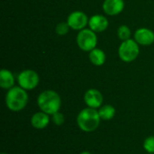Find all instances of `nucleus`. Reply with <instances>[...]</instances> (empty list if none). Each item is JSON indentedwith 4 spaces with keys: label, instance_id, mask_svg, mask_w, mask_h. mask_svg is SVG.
<instances>
[{
    "label": "nucleus",
    "instance_id": "0eeeda50",
    "mask_svg": "<svg viewBox=\"0 0 154 154\" xmlns=\"http://www.w3.org/2000/svg\"><path fill=\"white\" fill-rule=\"evenodd\" d=\"M89 18L82 11H74L70 13L67 18V23H69L70 29L74 31H81L88 25Z\"/></svg>",
    "mask_w": 154,
    "mask_h": 154
},
{
    "label": "nucleus",
    "instance_id": "9d476101",
    "mask_svg": "<svg viewBox=\"0 0 154 154\" xmlns=\"http://www.w3.org/2000/svg\"><path fill=\"white\" fill-rule=\"evenodd\" d=\"M103 11L109 16H115L121 14L125 8L124 0H104L102 5Z\"/></svg>",
    "mask_w": 154,
    "mask_h": 154
},
{
    "label": "nucleus",
    "instance_id": "f3484780",
    "mask_svg": "<svg viewBox=\"0 0 154 154\" xmlns=\"http://www.w3.org/2000/svg\"><path fill=\"white\" fill-rule=\"evenodd\" d=\"M69 29H70V27H69V23L67 22H60L56 25L55 32L60 36H63V35H66L69 32Z\"/></svg>",
    "mask_w": 154,
    "mask_h": 154
},
{
    "label": "nucleus",
    "instance_id": "f03ea898",
    "mask_svg": "<svg viewBox=\"0 0 154 154\" xmlns=\"http://www.w3.org/2000/svg\"><path fill=\"white\" fill-rule=\"evenodd\" d=\"M101 118L97 109L86 107L82 109L77 116L78 126L87 133L94 132L99 126Z\"/></svg>",
    "mask_w": 154,
    "mask_h": 154
},
{
    "label": "nucleus",
    "instance_id": "9b49d317",
    "mask_svg": "<svg viewBox=\"0 0 154 154\" xmlns=\"http://www.w3.org/2000/svg\"><path fill=\"white\" fill-rule=\"evenodd\" d=\"M109 23L106 16L101 14H95L89 18L88 26L89 29L95 32H102L108 28Z\"/></svg>",
    "mask_w": 154,
    "mask_h": 154
},
{
    "label": "nucleus",
    "instance_id": "dca6fc26",
    "mask_svg": "<svg viewBox=\"0 0 154 154\" xmlns=\"http://www.w3.org/2000/svg\"><path fill=\"white\" fill-rule=\"evenodd\" d=\"M117 36L122 42L131 39V29L129 26L125 24L120 25L117 29Z\"/></svg>",
    "mask_w": 154,
    "mask_h": 154
},
{
    "label": "nucleus",
    "instance_id": "6ab92c4d",
    "mask_svg": "<svg viewBox=\"0 0 154 154\" xmlns=\"http://www.w3.org/2000/svg\"><path fill=\"white\" fill-rule=\"evenodd\" d=\"M51 119H52V122H53L56 125H58V126L62 125L64 124V122H65L64 115H63L62 113H60V111L57 112V113H55V114H53Z\"/></svg>",
    "mask_w": 154,
    "mask_h": 154
},
{
    "label": "nucleus",
    "instance_id": "2eb2a0df",
    "mask_svg": "<svg viewBox=\"0 0 154 154\" xmlns=\"http://www.w3.org/2000/svg\"><path fill=\"white\" fill-rule=\"evenodd\" d=\"M100 118L104 121H109L116 116V108L111 105L102 106L98 110Z\"/></svg>",
    "mask_w": 154,
    "mask_h": 154
},
{
    "label": "nucleus",
    "instance_id": "1a4fd4ad",
    "mask_svg": "<svg viewBox=\"0 0 154 154\" xmlns=\"http://www.w3.org/2000/svg\"><path fill=\"white\" fill-rule=\"evenodd\" d=\"M134 39L139 45H152L154 42V32L148 28H139L134 32Z\"/></svg>",
    "mask_w": 154,
    "mask_h": 154
},
{
    "label": "nucleus",
    "instance_id": "4468645a",
    "mask_svg": "<svg viewBox=\"0 0 154 154\" xmlns=\"http://www.w3.org/2000/svg\"><path fill=\"white\" fill-rule=\"evenodd\" d=\"M88 58H89L90 62L93 65L97 66V67L104 65L106 60V55L105 51L98 48H95L94 50L89 51Z\"/></svg>",
    "mask_w": 154,
    "mask_h": 154
},
{
    "label": "nucleus",
    "instance_id": "423d86ee",
    "mask_svg": "<svg viewBox=\"0 0 154 154\" xmlns=\"http://www.w3.org/2000/svg\"><path fill=\"white\" fill-rule=\"evenodd\" d=\"M17 81L19 87L27 91L32 90L38 86L40 82V78L36 71L32 69H24L18 74Z\"/></svg>",
    "mask_w": 154,
    "mask_h": 154
},
{
    "label": "nucleus",
    "instance_id": "39448f33",
    "mask_svg": "<svg viewBox=\"0 0 154 154\" xmlns=\"http://www.w3.org/2000/svg\"><path fill=\"white\" fill-rule=\"evenodd\" d=\"M94 31L91 29H83L79 31L77 35V45L83 51H91L95 48H97V36Z\"/></svg>",
    "mask_w": 154,
    "mask_h": 154
},
{
    "label": "nucleus",
    "instance_id": "412c9836",
    "mask_svg": "<svg viewBox=\"0 0 154 154\" xmlns=\"http://www.w3.org/2000/svg\"><path fill=\"white\" fill-rule=\"evenodd\" d=\"M1 154H7V153H5V152H3V153H1Z\"/></svg>",
    "mask_w": 154,
    "mask_h": 154
},
{
    "label": "nucleus",
    "instance_id": "aec40b11",
    "mask_svg": "<svg viewBox=\"0 0 154 154\" xmlns=\"http://www.w3.org/2000/svg\"><path fill=\"white\" fill-rule=\"evenodd\" d=\"M80 154H92V153H91V152H87V151H86V152H82Z\"/></svg>",
    "mask_w": 154,
    "mask_h": 154
},
{
    "label": "nucleus",
    "instance_id": "f8f14e48",
    "mask_svg": "<svg viewBox=\"0 0 154 154\" xmlns=\"http://www.w3.org/2000/svg\"><path fill=\"white\" fill-rule=\"evenodd\" d=\"M50 115L41 111L32 115L31 118V124L35 129H44L50 123Z\"/></svg>",
    "mask_w": 154,
    "mask_h": 154
},
{
    "label": "nucleus",
    "instance_id": "6e6552de",
    "mask_svg": "<svg viewBox=\"0 0 154 154\" xmlns=\"http://www.w3.org/2000/svg\"><path fill=\"white\" fill-rule=\"evenodd\" d=\"M84 102L88 107L91 108H100L103 104V95L101 92L95 88H90L87 90L84 94Z\"/></svg>",
    "mask_w": 154,
    "mask_h": 154
},
{
    "label": "nucleus",
    "instance_id": "f257e3e1",
    "mask_svg": "<svg viewBox=\"0 0 154 154\" xmlns=\"http://www.w3.org/2000/svg\"><path fill=\"white\" fill-rule=\"evenodd\" d=\"M37 105L41 111L52 116L60 111L61 106V99L60 95L54 90H44L37 98Z\"/></svg>",
    "mask_w": 154,
    "mask_h": 154
},
{
    "label": "nucleus",
    "instance_id": "a211bd4d",
    "mask_svg": "<svg viewBox=\"0 0 154 154\" xmlns=\"http://www.w3.org/2000/svg\"><path fill=\"white\" fill-rule=\"evenodd\" d=\"M143 148L148 153H154V136H149L144 140Z\"/></svg>",
    "mask_w": 154,
    "mask_h": 154
},
{
    "label": "nucleus",
    "instance_id": "7ed1b4c3",
    "mask_svg": "<svg viewBox=\"0 0 154 154\" xmlns=\"http://www.w3.org/2000/svg\"><path fill=\"white\" fill-rule=\"evenodd\" d=\"M28 94L25 89L21 87H13L8 89L5 95V105L7 108L13 112L23 110L28 104Z\"/></svg>",
    "mask_w": 154,
    "mask_h": 154
},
{
    "label": "nucleus",
    "instance_id": "4be33fe9",
    "mask_svg": "<svg viewBox=\"0 0 154 154\" xmlns=\"http://www.w3.org/2000/svg\"><path fill=\"white\" fill-rule=\"evenodd\" d=\"M148 154H154V153H148Z\"/></svg>",
    "mask_w": 154,
    "mask_h": 154
},
{
    "label": "nucleus",
    "instance_id": "20e7f679",
    "mask_svg": "<svg viewBox=\"0 0 154 154\" xmlns=\"http://www.w3.org/2000/svg\"><path fill=\"white\" fill-rule=\"evenodd\" d=\"M140 53L139 44L134 39L122 42L118 48V56L124 62H132L135 60Z\"/></svg>",
    "mask_w": 154,
    "mask_h": 154
},
{
    "label": "nucleus",
    "instance_id": "ddd939ff",
    "mask_svg": "<svg viewBox=\"0 0 154 154\" xmlns=\"http://www.w3.org/2000/svg\"><path fill=\"white\" fill-rule=\"evenodd\" d=\"M0 87L7 90L14 87V76L6 69H3L0 71Z\"/></svg>",
    "mask_w": 154,
    "mask_h": 154
}]
</instances>
